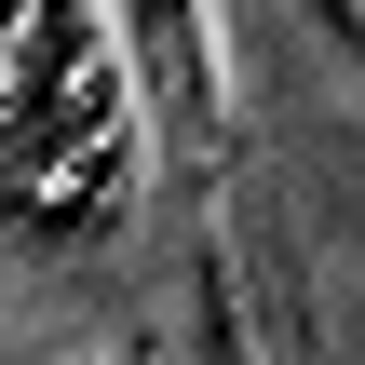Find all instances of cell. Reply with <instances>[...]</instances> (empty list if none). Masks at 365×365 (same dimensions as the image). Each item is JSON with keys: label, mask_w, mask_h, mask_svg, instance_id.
<instances>
[{"label": "cell", "mask_w": 365, "mask_h": 365, "mask_svg": "<svg viewBox=\"0 0 365 365\" xmlns=\"http://www.w3.org/2000/svg\"><path fill=\"white\" fill-rule=\"evenodd\" d=\"M122 54H135V108L176 163L230 149V54H217V0H108Z\"/></svg>", "instance_id": "cell-1"}]
</instances>
